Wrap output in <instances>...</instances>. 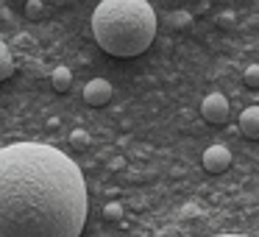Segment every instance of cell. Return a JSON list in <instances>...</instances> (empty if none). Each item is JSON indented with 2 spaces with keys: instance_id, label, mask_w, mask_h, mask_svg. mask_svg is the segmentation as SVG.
Segmentation results:
<instances>
[{
  "instance_id": "cell-1",
  "label": "cell",
  "mask_w": 259,
  "mask_h": 237,
  "mask_svg": "<svg viewBox=\"0 0 259 237\" xmlns=\"http://www.w3.org/2000/svg\"><path fill=\"white\" fill-rule=\"evenodd\" d=\"M87 181L67 153L45 142L0 148V237H81Z\"/></svg>"
},
{
  "instance_id": "cell-2",
  "label": "cell",
  "mask_w": 259,
  "mask_h": 237,
  "mask_svg": "<svg viewBox=\"0 0 259 237\" xmlns=\"http://www.w3.org/2000/svg\"><path fill=\"white\" fill-rule=\"evenodd\" d=\"M92 34L109 56H140L156 36V14L145 0H103L92 14Z\"/></svg>"
},
{
  "instance_id": "cell-3",
  "label": "cell",
  "mask_w": 259,
  "mask_h": 237,
  "mask_svg": "<svg viewBox=\"0 0 259 237\" xmlns=\"http://www.w3.org/2000/svg\"><path fill=\"white\" fill-rule=\"evenodd\" d=\"M201 114L209 123H226V120H229V101H226V95L209 92L201 103Z\"/></svg>"
},
{
  "instance_id": "cell-4",
  "label": "cell",
  "mask_w": 259,
  "mask_h": 237,
  "mask_svg": "<svg viewBox=\"0 0 259 237\" xmlns=\"http://www.w3.org/2000/svg\"><path fill=\"white\" fill-rule=\"evenodd\" d=\"M203 168L206 173H226L231 168V151L226 145H209L203 151Z\"/></svg>"
},
{
  "instance_id": "cell-5",
  "label": "cell",
  "mask_w": 259,
  "mask_h": 237,
  "mask_svg": "<svg viewBox=\"0 0 259 237\" xmlns=\"http://www.w3.org/2000/svg\"><path fill=\"white\" fill-rule=\"evenodd\" d=\"M84 101L90 106H106L112 101V84L106 78H92L90 84L84 87Z\"/></svg>"
},
{
  "instance_id": "cell-6",
  "label": "cell",
  "mask_w": 259,
  "mask_h": 237,
  "mask_svg": "<svg viewBox=\"0 0 259 237\" xmlns=\"http://www.w3.org/2000/svg\"><path fill=\"white\" fill-rule=\"evenodd\" d=\"M240 131L248 140H259V106H248L240 114Z\"/></svg>"
},
{
  "instance_id": "cell-7",
  "label": "cell",
  "mask_w": 259,
  "mask_h": 237,
  "mask_svg": "<svg viewBox=\"0 0 259 237\" xmlns=\"http://www.w3.org/2000/svg\"><path fill=\"white\" fill-rule=\"evenodd\" d=\"M51 84H53V90H56V92H67L70 84H73V73H70L67 67H56V70H53V75H51Z\"/></svg>"
},
{
  "instance_id": "cell-8",
  "label": "cell",
  "mask_w": 259,
  "mask_h": 237,
  "mask_svg": "<svg viewBox=\"0 0 259 237\" xmlns=\"http://www.w3.org/2000/svg\"><path fill=\"white\" fill-rule=\"evenodd\" d=\"M14 73V59H12V51L3 40H0V81H6L9 75Z\"/></svg>"
},
{
  "instance_id": "cell-9",
  "label": "cell",
  "mask_w": 259,
  "mask_h": 237,
  "mask_svg": "<svg viewBox=\"0 0 259 237\" xmlns=\"http://www.w3.org/2000/svg\"><path fill=\"white\" fill-rule=\"evenodd\" d=\"M242 81H245L251 90H256L259 87V64H248L245 73H242Z\"/></svg>"
},
{
  "instance_id": "cell-10",
  "label": "cell",
  "mask_w": 259,
  "mask_h": 237,
  "mask_svg": "<svg viewBox=\"0 0 259 237\" xmlns=\"http://www.w3.org/2000/svg\"><path fill=\"white\" fill-rule=\"evenodd\" d=\"M103 215H106L109 220H120V218H123V207H120L117 201H112V204L103 207Z\"/></svg>"
},
{
  "instance_id": "cell-11",
  "label": "cell",
  "mask_w": 259,
  "mask_h": 237,
  "mask_svg": "<svg viewBox=\"0 0 259 237\" xmlns=\"http://www.w3.org/2000/svg\"><path fill=\"white\" fill-rule=\"evenodd\" d=\"M70 142H73V145H87V142H90V134H87L84 129H75L73 134H70Z\"/></svg>"
},
{
  "instance_id": "cell-12",
  "label": "cell",
  "mask_w": 259,
  "mask_h": 237,
  "mask_svg": "<svg viewBox=\"0 0 259 237\" xmlns=\"http://www.w3.org/2000/svg\"><path fill=\"white\" fill-rule=\"evenodd\" d=\"M25 9H28V14H39L42 12V3H25Z\"/></svg>"
},
{
  "instance_id": "cell-13",
  "label": "cell",
  "mask_w": 259,
  "mask_h": 237,
  "mask_svg": "<svg viewBox=\"0 0 259 237\" xmlns=\"http://www.w3.org/2000/svg\"><path fill=\"white\" fill-rule=\"evenodd\" d=\"M218 237H245V234H218Z\"/></svg>"
}]
</instances>
